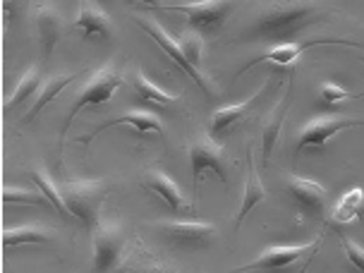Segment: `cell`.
Here are the masks:
<instances>
[{"label":"cell","mask_w":364,"mask_h":273,"mask_svg":"<svg viewBox=\"0 0 364 273\" xmlns=\"http://www.w3.org/2000/svg\"><path fill=\"white\" fill-rule=\"evenodd\" d=\"M316 17V8L307 3L297 5H273L257 19L252 38H264V41H283L292 43L300 31L307 27L311 19Z\"/></svg>","instance_id":"1"},{"label":"cell","mask_w":364,"mask_h":273,"mask_svg":"<svg viewBox=\"0 0 364 273\" xmlns=\"http://www.w3.org/2000/svg\"><path fill=\"white\" fill-rule=\"evenodd\" d=\"M63 201L68 206L70 218H77L84 228L96 230L99 211L106 197L103 180H80V182H63L60 185Z\"/></svg>","instance_id":"2"},{"label":"cell","mask_w":364,"mask_h":273,"mask_svg":"<svg viewBox=\"0 0 364 273\" xmlns=\"http://www.w3.org/2000/svg\"><path fill=\"white\" fill-rule=\"evenodd\" d=\"M122 87V75L115 68H101L91 80L84 84L82 94L77 96L70 113L65 115L63 129H60V156H63V139L70 132V125L75 122L77 115L82 113L84 108H96V106H106V103L113 99L115 91Z\"/></svg>","instance_id":"3"},{"label":"cell","mask_w":364,"mask_h":273,"mask_svg":"<svg viewBox=\"0 0 364 273\" xmlns=\"http://www.w3.org/2000/svg\"><path fill=\"white\" fill-rule=\"evenodd\" d=\"M156 232L164 237V242L175 250H206L216 242L218 228L201 220H164L156 223Z\"/></svg>","instance_id":"4"},{"label":"cell","mask_w":364,"mask_h":273,"mask_svg":"<svg viewBox=\"0 0 364 273\" xmlns=\"http://www.w3.org/2000/svg\"><path fill=\"white\" fill-rule=\"evenodd\" d=\"M321 247V237H316L311 245H276L269 247L259 255L255 262L240 266L232 273H283L290 269L292 264H297L300 259H311Z\"/></svg>","instance_id":"5"},{"label":"cell","mask_w":364,"mask_h":273,"mask_svg":"<svg viewBox=\"0 0 364 273\" xmlns=\"http://www.w3.org/2000/svg\"><path fill=\"white\" fill-rule=\"evenodd\" d=\"M166 10L187 15V27L197 34H213L223 27L228 15L232 12V3L228 0H201V3H173Z\"/></svg>","instance_id":"6"},{"label":"cell","mask_w":364,"mask_h":273,"mask_svg":"<svg viewBox=\"0 0 364 273\" xmlns=\"http://www.w3.org/2000/svg\"><path fill=\"white\" fill-rule=\"evenodd\" d=\"M360 125H364L362 120L348 118V115H318V118L309 120L300 132V139H297L295 146V159L302 151H307V149H323L328 144L331 136H336L343 129L360 127Z\"/></svg>","instance_id":"7"},{"label":"cell","mask_w":364,"mask_h":273,"mask_svg":"<svg viewBox=\"0 0 364 273\" xmlns=\"http://www.w3.org/2000/svg\"><path fill=\"white\" fill-rule=\"evenodd\" d=\"M190 161H192V178H194V185L197 187H199L201 178H204V173H213L223 185L228 182V166H225L223 146L216 144L213 136L201 134L192 141Z\"/></svg>","instance_id":"8"},{"label":"cell","mask_w":364,"mask_h":273,"mask_svg":"<svg viewBox=\"0 0 364 273\" xmlns=\"http://www.w3.org/2000/svg\"><path fill=\"white\" fill-rule=\"evenodd\" d=\"M127 237L115 225H99L94 230V273H113L125 257Z\"/></svg>","instance_id":"9"},{"label":"cell","mask_w":364,"mask_h":273,"mask_svg":"<svg viewBox=\"0 0 364 273\" xmlns=\"http://www.w3.org/2000/svg\"><path fill=\"white\" fill-rule=\"evenodd\" d=\"M136 24H139V27L144 29L146 34L154 38L156 46H159V48L164 50V53H166L168 58H171V60H173L175 65H178V68L182 70V73H185L187 77H190V80H194V84H197V87H199L201 91H204L206 96H211V94H209V87H206V80H204V77H201V73H199V70H194L192 65L185 60V55H182V48H180V41H178V38H173L171 34H166L161 24L149 22V19L136 17Z\"/></svg>","instance_id":"10"},{"label":"cell","mask_w":364,"mask_h":273,"mask_svg":"<svg viewBox=\"0 0 364 273\" xmlns=\"http://www.w3.org/2000/svg\"><path fill=\"white\" fill-rule=\"evenodd\" d=\"M321 43H348V46H353L350 41H343V38H328V41L326 38H314V41H309V43H278L276 48L266 50L264 55H259V58H255V60L242 65V70L237 73V77H242L247 70L257 68V65H266V63L278 65V68H288V65L295 63L307 48H311V46H321Z\"/></svg>","instance_id":"11"},{"label":"cell","mask_w":364,"mask_h":273,"mask_svg":"<svg viewBox=\"0 0 364 273\" xmlns=\"http://www.w3.org/2000/svg\"><path fill=\"white\" fill-rule=\"evenodd\" d=\"M288 192L304 211L314 213V216H321L323 209H326L328 190L321 182L311 178H300V175H288Z\"/></svg>","instance_id":"12"},{"label":"cell","mask_w":364,"mask_h":273,"mask_svg":"<svg viewBox=\"0 0 364 273\" xmlns=\"http://www.w3.org/2000/svg\"><path fill=\"white\" fill-rule=\"evenodd\" d=\"M141 185H144V190L156 194V197L164 201V204L171 211H175V213H190V204H187V199L182 197L180 187L175 185V180L168 178L164 171H149V173H144V178H141Z\"/></svg>","instance_id":"13"},{"label":"cell","mask_w":364,"mask_h":273,"mask_svg":"<svg viewBox=\"0 0 364 273\" xmlns=\"http://www.w3.org/2000/svg\"><path fill=\"white\" fill-rule=\"evenodd\" d=\"M75 29L82 31V41L84 43L91 41V38L108 41V38L113 36V24H110V17L94 3H82L80 5V15H77V19H75Z\"/></svg>","instance_id":"14"},{"label":"cell","mask_w":364,"mask_h":273,"mask_svg":"<svg viewBox=\"0 0 364 273\" xmlns=\"http://www.w3.org/2000/svg\"><path fill=\"white\" fill-rule=\"evenodd\" d=\"M113 273H178V271H173L164 259L156 257L146 245L136 242L125 252L120 266Z\"/></svg>","instance_id":"15"},{"label":"cell","mask_w":364,"mask_h":273,"mask_svg":"<svg viewBox=\"0 0 364 273\" xmlns=\"http://www.w3.org/2000/svg\"><path fill=\"white\" fill-rule=\"evenodd\" d=\"M266 89H269V82H264V87L259 89L257 94H252L247 101H240V103H232V106L218 108L216 113L211 115V134L213 136H223L228 129H232L240 120L247 118V113H250V110L255 108L259 101H262Z\"/></svg>","instance_id":"16"},{"label":"cell","mask_w":364,"mask_h":273,"mask_svg":"<svg viewBox=\"0 0 364 273\" xmlns=\"http://www.w3.org/2000/svg\"><path fill=\"white\" fill-rule=\"evenodd\" d=\"M118 125H127V127L136 129V132H156V134L164 132L161 118L156 113H149V110H132V113H127V115H120V118H113V120L103 122L101 127H96L94 132L84 136L82 141H84V144H89L94 136H99L101 132H106V129H110V127H118Z\"/></svg>","instance_id":"17"},{"label":"cell","mask_w":364,"mask_h":273,"mask_svg":"<svg viewBox=\"0 0 364 273\" xmlns=\"http://www.w3.org/2000/svg\"><path fill=\"white\" fill-rule=\"evenodd\" d=\"M36 29H38V38H41V46H43V55L48 58L63 36V19L50 5H38Z\"/></svg>","instance_id":"18"},{"label":"cell","mask_w":364,"mask_h":273,"mask_svg":"<svg viewBox=\"0 0 364 273\" xmlns=\"http://www.w3.org/2000/svg\"><path fill=\"white\" fill-rule=\"evenodd\" d=\"M132 87H134V94H136V101L141 103V106H151V108H168L173 106V103L180 101V96L175 94H168L159 87V84H154L144 73H134L132 77Z\"/></svg>","instance_id":"19"},{"label":"cell","mask_w":364,"mask_h":273,"mask_svg":"<svg viewBox=\"0 0 364 273\" xmlns=\"http://www.w3.org/2000/svg\"><path fill=\"white\" fill-rule=\"evenodd\" d=\"M290 96H292V87L285 91V96L278 101V108L273 110L269 122L264 125V132H262V159H264V164H269L273 149H276L278 136H281V127H283L285 118H288V110H290Z\"/></svg>","instance_id":"20"},{"label":"cell","mask_w":364,"mask_h":273,"mask_svg":"<svg viewBox=\"0 0 364 273\" xmlns=\"http://www.w3.org/2000/svg\"><path fill=\"white\" fill-rule=\"evenodd\" d=\"M264 199H266V190H264L262 178H259V173H257L255 164H252V151H250V171H247L245 194H242V206H240L237 218H235V230H240V228H242L245 218L250 216V213L255 211Z\"/></svg>","instance_id":"21"},{"label":"cell","mask_w":364,"mask_h":273,"mask_svg":"<svg viewBox=\"0 0 364 273\" xmlns=\"http://www.w3.org/2000/svg\"><path fill=\"white\" fill-rule=\"evenodd\" d=\"M50 232L46 228L22 225V228H5L3 230V252L8 255L12 247L19 245H48Z\"/></svg>","instance_id":"22"},{"label":"cell","mask_w":364,"mask_h":273,"mask_svg":"<svg viewBox=\"0 0 364 273\" xmlns=\"http://www.w3.org/2000/svg\"><path fill=\"white\" fill-rule=\"evenodd\" d=\"M77 77H80V75H63V77H53V80L46 82L43 87H41V91H38L36 103L29 108V113L22 118V125H29V122H34L36 115L41 113V110H43L46 106H48V103L53 101L55 96L60 94V91H63L65 87H68V84H73V82L77 80Z\"/></svg>","instance_id":"23"},{"label":"cell","mask_w":364,"mask_h":273,"mask_svg":"<svg viewBox=\"0 0 364 273\" xmlns=\"http://www.w3.org/2000/svg\"><path fill=\"white\" fill-rule=\"evenodd\" d=\"M41 87H43V84H41V73H38V68H29L27 73H24L22 80L17 82V89L12 91V96H10L8 103H5V108H3V113H10L12 108L19 106V103L29 101L36 91H41Z\"/></svg>","instance_id":"24"},{"label":"cell","mask_w":364,"mask_h":273,"mask_svg":"<svg viewBox=\"0 0 364 273\" xmlns=\"http://www.w3.org/2000/svg\"><path fill=\"white\" fill-rule=\"evenodd\" d=\"M31 178H34V182L38 185V190H41V194L46 197V201H48V204L53 206L55 211H60L65 218H70L68 206H65L63 194H60V187L53 185V180L48 178V173H46L43 168H36V171H31Z\"/></svg>","instance_id":"25"},{"label":"cell","mask_w":364,"mask_h":273,"mask_svg":"<svg viewBox=\"0 0 364 273\" xmlns=\"http://www.w3.org/2000/svg\"><path fill=\"white\" fill-rule=\"evenodd\" d=\"M178 41H180V48H182V55H185V60L190 63L194 70H199V65H201V50H204L201 36L197 34V31H187V34H182Z\"/></svg>","instance_id":"26"},{"label":"cell","mask_w":364,"mask_h":273,"mask_svg":"<svg viewBox=\"0 0 364 273\" xmlns=\"http://www.w3.org/2000/svg\"><path fill=\"white\" fill-rule=\"evenodd\" d=\"M3 204H27V206H43V194H34L29 190H17V187H5L3 190Z\"/></svg>","instance_id":"27"},{"label":"cell","mask_w":364,"mask_h":273,"mask_svg":"<svg viewBox=\"0 0 364 273\" xmlns=\"http://www.w3.org/2000/svg\"><path fill=\"white\" fill-rule=\"evenodd\" d=\"M348 99H355V94H350L348 89H343L341 84H336V82H323L321 84V94H318V101H321L323 106L333 108L341 101H348Z\"/></svg>","instance_id":"28"},{"label":"cell","mask_w":364,"mask_h":273,"mask_svg":"<svg viewBox=\"0 0 364 273\" xmlns=\"http://www.w3.org/2000/svg\"><path fill=\"white\" fill-rule=\"evenodd\" d=\"M341 245H343V252H346L348 262L355 266L357 273H364V247L353 242V240L346 235H341Z\"/></svg>","instance_id":"29"},{"label":"cell","mask_w":364,"mask_h":273,"mask_svg":"<svg viewBox=\"0 0 364 273\" xmlns=\"http://www.w3.org/2000/svg\"><path fill=\"white\" fill-rule=\"evenodd\" d=\"M360 96H364V91H362V94H355V99H360Z\"/></svg>","instance_id":"30"}]
</instances>
